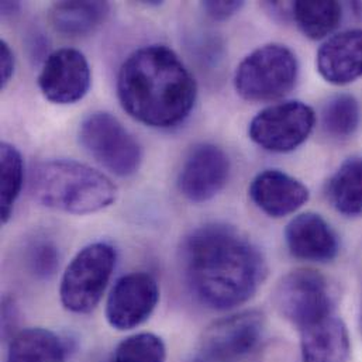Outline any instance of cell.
Wrapping results in <instances>:
<instances>
[{"label":"cell","mask_w":362,"mask_h":362,"mask_svg":"<svg viewBox=\"0 0 362 362\" xmlns=\"http://www.w3.org/2000/svg\"><path fill=\"white\" fill-rule=\"evenodd\" d=\"M182 274L194 299L211 310H231L250 300L267 265L258 247L226 224H204L182 241Z\"/></svg>","instance_id":"6da1fadb"},{"label":"cell","mask_w":362,"mask_h":362,"mask_svg":"<svg viewBox=\"0 0 362 362\" xmlns=\"http://www.w3.org/2000/svg\"><path fill=\"white\" fill-rule=\"evenodd\" d=\"M122 107L137 122L154 129H174L190 115L197 86L181 58L154 44L136 49L117 75Z\"/></svg>","instance_id":"7a4b0ae2"},{"label":"cell","mask_w":362,"mask_h":362,"mask_svg":"<svg viewBox=\"0 0 362 362\" xmlns=\"http://www.w3.org/2000/svg\"><path fill=\"white\" fill-rule=\"evenodd\" d=\"M28 189L41 206L71 214L100 211L117 197L116 185L106 175L72 160L38 163L30 171Z\"/></svg>","instance_id":"3957f363"},{"label":"cell","mask_w":362,"mask_h":362,"mask_svg":"<svg viewBox=\"0 0 362 362\" xmlns=\"http://www.w3.org/2000/svg\"><path fill=\"white\" fill-rule=\"evenodd\" d=\"M299 64L291 48L267 44L248 54L234 75L237 93L250 102H272L286 96L298 81Z\"/></svg>","instance_id":"277c9868"},{"label":"cell","mask_w":362,"mask_h":362,"mask_svg":"<svg viewBox=\"0 0 362 362\" xmlns=\"http://www.w3.org/2000/svg\"><path fill=\"white\" fill-rule=\"evenodd\" d=\"M117 261L112 244L98 241L83 247L68 264L59 285L62 306L76 315H86L100 303Z\"/></svg>","instance_id":"5b68a950"},{"label":"cell","mask_w":362,"mask_h":362,"mask_svg":"<svg viewBox=\"0 0 362 362\" xmlns=\"http://www.w3.org/2000/svg\"><path fill=\"white\" fill-rule=\"evenodd\" d=\"M79 141L100 165L117 177H132L141 165L139 141L110 113L96 112L88 116L81 123Z\"/></svg>","instance_id":"8992f818"},{"label":"cell","mask_w":362,"mask_h":362,"mask_svg":"<svg viewBox=\"0 0 362 362\" xmlns=\"http://www.w3.org/2000/svg\"><path fill=\"white\" fill-rule=\"evenodd\" d=\"M276 310L300 330L334 315V302L326 278L313 269L286 274L274 291Z\"/></svg>","instance_id":"52a82bcc"},{"label":"cell","mask_w":362,"mask_h":362,"mask_svg":"<svg viewBox=\"0 0 362 362\" xmlns=\"http://www.w3.org/2000/svg\"><path fill=\"white\" fill-rule=\"evenodd\" d=\"M316 124L315 110L298 100L272 105L250 123L248 136L269 153H291L300 147Z\"/></svg>","instance_id":"ba28073f"},{"label":"cell","mask_w":362,"mask_h":362,"mask_svg":"<svg viewBox=\"0 0 362 362\" xmlns=\"http://www.w3.org/2000/svg\"><path fill=\"white\" fill-rule=\"evenodd\" d=\"M160 300L156 278L147 272H130L119 278L106 300V320L115 330L127 332L146 323Z\"/></svg>","instance_id":"9c48e42d"},{"label":"cell","mask_w":362,"mask_h":362,"mask_svg":"<svg viewBox=\"0 0 362 362\" xmlns=\"http://www.w3.org/2000/svg\"><path fill=\"white\" fill-rule=\"evenodd\" d=\"M264 315L245 310L213 322L203 333L202 351L207 360L231 361L250 354L261 341Z\"/></svg>","instance_id":"30bf717a"},{"label":"cell","mask_w":362,"mask_h":362,"mask_svg":"<svg viewBox=\"0 0 362 362\" xmlns=\"http://www.w3.org/2000/svg\"><path fill=\"white\" fill-rule=\"evenodd\" d=\"M92 82L86 57L75 48L51 52L38 75V88L47 100L55 105H72L82 100Z\"/></svg>","instance_id":"8fae6325"},{"label":"cell","mask_w":362,"mask_h":362,"mask_svg":"<svg viewBox=\"0 0 362 362\" xmlns=\"http://www.w3.org/2000/svg\"><path fill=\"white\" fill-rule=\"evenodd\" d=\"M228 177L227 154L214 144H199L183 161L178 187L187 200L203 203L213 199L226 186Z\"/></svg>","instance_id":"7c38bea8"},{"label":"cell","mask_w":362,"mask_h":362,"mask_svg":"<svg viewBox=\"0 0 362 362\" xmlns=\"http://www.w3.org/2000/svg\"><path fill=\"white\" fill-rule=\"evenodd\" d=\"M285 241L295 258L310 262H330L340 250L336 231L320 214L313 211L302 213L288 223Z\"/></svg>","instance_id":"4fadbf2b"},{"label":"cell","mask_w":362,"mask_h":362,"mask_svg":"<svg viewBox=\"0 0 362 362\" xmlns=\"http://www.w3.org/2000/svg\"><path fill=\"white\" fill-rule=\"evenodd\" d=\"M309 189L302 182L278 170L259 173L250 186L254 204L274 218L295 213L309 200Z\"/></svg>","instance_id":"5bb4252c"},{"label":"cell","mask_w":362,"mask_h":362,"mask_svg":"<svg viewBox=\"0 0 362 362\" xmlns=\"http://www.w3.org/2000/svg\"><path fill=\"white\" fill-rule=\"evenodd\" d=\"M317 71L329 83L349 85L362 78V30L330 37L317 51Z\"/></svg>","instance_id":"9a60e30c"},{"label":"cell","mask_w":362,"mask_h":362,"mask_svg":"<svg viewBox=\"0 0 362 362\" xmlns=\"http://www.w3.org/2000/svg\"><path fill=\"white\" fill-rule=\"evenodd\" d=\"M303 362H347L350 336L346 325L336 315L300 330Z\"/></svg>","instance_id":"2e32d148"},{"label":"cell","mask_w":362,"mask_h":362,"mask_svg":"<svg viewBox=\"0 0 362 362\" xmlns=\"http://www.w3.org/2000/svg\"><path fill=\"white\" fill-rule=\"evenodd\" d=\"M109 13L106 1H59L49 10V23L65 37H83L99 28Z\"/></svg>","instance_id":"e0dca14e"},{"label":"cell","mask_w":362,"mask_h":362,"mask_svg":"<svg viewBox=\"0 0 362 362\" xmlns=\"http://www.w3.org/2000/svg\"><path fill=\"white\" fill-rule=\"evenodd\" d=\"M66 354L65 343L54 332L30 327L10 339L6 362H65Z\"/></svg>","instance_id":"ac0fdd59"},{"label":"cell","mask_w":362,"mask_h":362,"mask_svg":"<svg viewBox=\"0 0 362 362\" xmlns=\"http://www.w3.org/2000/svg\"><path fill=\"white\" fill-rule=\"evenodd\" d=\"M327 196L339 213L362 214V157H351L340 165L329 181Z\"/></svg>","instance_id":"d6986e66"},{"label":"cell","mask_w":362,"mask_h":362,"mask_svg":"<svg viewBox=\"0 0 362 362\" xmlns=\"http://www.w3.org/2000/svg\"><path fill=\"white\" fill-rule=\"evenodd\" d=\"M291 7L300 31L316 41L329 37L343 18V7L337 1H295Z\"/></svg>","instance_id":"ffe728a7"},{"label":"cell","mask_w":362,"mask_h":362,"mask_svg":"<svg viewBox=\"0 0 362 362\" xmlns=\"http://www.w3.org/2000/svg\"><path fill=\"white\" fill-rule=\"evenodd\" d=\"M360 120V105L354 96L347 93L332 98L322 110V129L336 140H346L354 136Z\"/></svg>","instance_id":"44dd1931"},{"label":"cell","mask_w":362,"mask_h":362,"mask_svg":"<svg viewBox=\"0 0 362 362\" xmlns=\"http://www.w3.org/2000/svg\"><path fill=\"white\" fill-rule=\"evenodd\" d=\"M0 189H1V221L7 223L20 196L24 181V164L20 151L8 144L0 146Z\"/></svg>","instance_id":"7402d4cb"},{"label":"cell","mask_w":362,"mask_h":362,"mask_svg":"<svg viewBox=\"0 0 362 362\" xmlns=\"http://www.w3.org/2000/svg\"><path fill=\"white\" fill-rule=\"evenodd\" d=\"M167 347L153 333H137L122 340L107 362H165Z\"/></svg>","instance_id":"603a6c76"},{"label":"cell","mask_w":362,"mask_h":362,"mask_svg":"<svg viewBox=\"0 0 362 362\" xmlns=\"http://www.w3.org/2000/svg\"><path fill=\"white\" fill-rule=\"evenodd\" d=\"M27 265L37 278H51L59 267L58 248L48 240L31 243L27 248Z\"/></svg>","instance_id":"cb8c5ba5"},{"label":"cell","mask_w":362,"mask_h":362,"mask_svg":"<svg viewBox=\"0 0 362 362\" xmlns=\"http://www.w3.org/2000/svg\"><path fill=\"white\" fill-rule=\"evenodd\" d=\"M244 6V1H237V0H231V1H203L202 3V8L204 10V13L211 17L213 20H227L228 17L234 16L235 13H238V10Z\"/></svg>","instance_id":"d4e9b609"},{"label":"cell","mask_w":362,"mask_h":362,"mask_svg":"<svg viewBox=\"0 0 362 362\" xmlns=\"http://www.w3.org/2000/svg\"><path fill=\"white\" fill-rule=\"evenodd\" d=\"M14 72V54L6 41H0V88L4 89Z\"/></svg>","instance_id":"484cf974"},{"label":"cell","mask_w":362,"mask_h":362,"mask_svg":"<svg viewBox=\"0 0 362 362\" xmlns=\"http://www.w3.org/2000/svg\"><path fill=\"white\" fill-rule=\"evenodd\" d=\"M17 310L16 305L11 299L3 300V310H1V326H3V336L7 337L8 334L13 337L16 334L14 329L17 325Z\"/></svg>","instance_id":"4316f807"},{"label":"cell","mask_w":362,"mask_h":362,"mask_svg":"<svg viewBox=\"0 0 362 362\" xmlns=\"http://www.w3.org/2000/svg\"><path fill=\"white\" fill-rule=\"evenodd\" d=\"M0 8H1V14L6 17V16H13L18 11L20 8V3L17 1H3L0 4Z\"/></svg>","instance_id":"83f0119b"},{"label":"cell","mask_w":362,"mask_h":362,"mask_svg":"<svg viewBox=\"0 0 362 362\" xmlns=\"http://www.w3.org/2000/svg\"><path fill=\"white\" fill-rule=\"evenodd\" d=\"M361 330H362V310H361Z\"/></svg>","instance_id":"f1b7e54d"}]
</instances>
